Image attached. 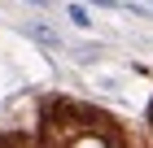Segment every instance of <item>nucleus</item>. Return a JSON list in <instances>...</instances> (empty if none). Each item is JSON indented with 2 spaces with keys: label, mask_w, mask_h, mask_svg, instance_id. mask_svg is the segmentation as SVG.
<instances>
[{
  "label": "nucleus",
  "mask_w": 153,
  "mask_h": 148,
  "mask_svg": "<svg viewBox=\"0 0 153 148\" xmlns=\"http://www.w3.org/2000/svg\"><path fill=\"white\" fill-rule=\"evenodd\" d=\"M109 148H123V144H118V139H114V144H109Z\"/></svg>",
  "instance_id": "obj_4"
},
{
  "label": "nucleus",
  "mask_w": 153,
  "mask_h": 148,
  "mask_svg": "<svg viewBox=\"0 0 153 148\" xmlns=\"http://www.w3.org/2000/svg\"><path fill=\"white\" fill-rule=\"evenodd\" d=\"M22 4H31V9H48V0H22Z\"/></svg>",
  "instance_id": "obj_3"
},
{
  "label": "nucleus",
  "mask_w": 153,
  "mask_h": 148,
  "mask_svg": "<svg viewBox=\"0 0 153 148\" xmlns=\"http://www.w3.org/2000/svg\"><path fill=\"white\" fill-rule=\"evenodd\" d=\"M66 22L74 31H92V9L88 4H66Z\"/></svg>",
  "instance_id": "obj_2"
},
{
  "label": "nucleus",
  "mask_w": 153,
  "mask_h": 148,
  "mask_svg": "<svg viewBox=\"0 0 153 148\" xmlns=\"http://www.w3.org/2000/svg\"><path fill=\"white\" fill-rule=\"evenodd\" d=\"M22 35H26V39H35V44H44V48H66V35H61L53 22H44V18L22 22Z\"/></svg>",
  "instance_id": "obj_1"
}]
</instances>
